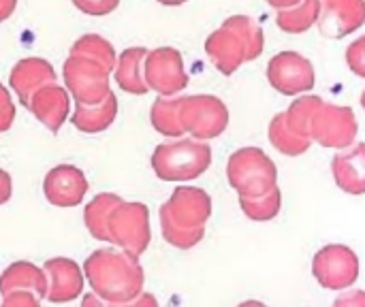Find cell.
I'll return each instance as SVG.
<instances>
[{
    "label": "cell",
    "instance_id": "8",
    "mask_svg": "<svg viewBox=\"0 0 365 307\" xmlns=\"http://www.w3.org/2000/svg\"><path fill=\"white\" fill-rule=\"evenodd\" d=\"M150 239V209L143 203L122 201L109 216V241L133 256H141Z\"/></svg>",
    "mask_w": 365,
    "mask_h": 307
},
{
    "label": "cell",
    "instance_id": "7",
    "mask_svg": "<svg viewBox=\"0 0 365 307\" xmlns=\"http://www.w3.org/2000/svg\"><path fill=\"white\" fill-rule=\"evenodd\" d=\"M180 120L184 130L201 141L220 137L229 126L227 105L212 94L184 96L180 103Z\"/></svg>",
    "mask_w": 365,
    "mask_h": 307
},
{
    "label": "cell",
    "instance_id": "10",
    "mask_svg": "<svg viewBox=\"0 0 365 307\" xmlns=\"http://www.w3.org/2000/svg\"><path fill=\"white\" fill-rule=\"evenodd\" d=\"M312 276L327 291L351 288L359 278V259L349 246H325L312 259Z\"/></svg>",
    "mask_w": 365,
    "mask_h": 307
},
{
    "label": "cell",
    "instance_id": "11",
    "mask_svg": "<svg viewBox=\"0 0 365 307\" xmlns=\"http://www.w3.org/2000/svg\"><path fill=\"white\" fill-rule=\"evenodd\" d=\"M143 75L148 88L158 92L160 96H173L188 85L182 53L173 47H158L154 51H148Z\"/></svg>",
    "mask_w": 365,
    "mask_h": 307
},
{
    "label": "cell",
    "instance_id": "2",
    "mask_svg": "<svg viewBox=\"0 0 365 307\" xmlns=\"http://www.w3.org/2000/svg\"><path fill=\"white\" fill-rule=\"evenodd\" d=\"M212 216V197L192 186H180L160 207V231L167 244L180 250L195 248L205 235Z\"/></svg>",
    "mask_w": 365,
    "mask_h": 307
},
{
    "label": "cell",
    "instance_id": "20",
    "mask_svg": "<svg viewBox=\"0 0 365 307\" xmlns=\"http://www.w3.org/2000/svg\"><path fill=\"white\" fill-rule=\"evenodd\" d=\"M115 115H118V98H115L113 92H109L107 98L96 103V105L75 103V111H73L71 124L77 130H81V132L94 135V132L107 130L111 126V122L115 120Z\"/></svg>",
    "mask_w": 365,
    "mask_h": 307
},
{
    "label": "cell",
    "instance_id": "9",
    "mask_svg": "<svg viewBox=\"0 0 365 307\" xmlns=\"http://www.w3.org/2000/svg\"><path fill=\"white\" fill-rule=\"evenodd\" d=\"M359 132V124L355 118V111L351 107L342 105H327L323 103L310 126V137L323 147L344 150L355 143Z\"/></svg>",
    "mask_w": 365,
    "mask_h": 307
},
{
    "label": "cell",
    "instance_id": "32",
    "mask_svg": "<svg viewBox=\"0 0 365 307\" xmlns=\"http://www.w3.org/2000/svg\"><path fill=\"white\" fill-rule=\"evenodd\" d=\"M2 303L6 307H36L41 303V299L34 293H11L2 297Z\"/></svg>",
    "mask_w": 365,
    "mask_h": 307
},
{
    "label": "cell",
    "instance_id": "5",
    "mask_svg": "<svg viewBox=\"0 0 365 307\" xmlns=\"http://www.w3.org/2000/svg\"><path fill=\"white\" fill-rule=\"evenodd\" d=\"M227 179L240 197H261L278 186V169L261 147H242L227 162Z\"/></svg>",
    "mask_w": 365,
    "mask_h": 307
},
{
    "label": "cell",
    "instance_id": "36",
    "mask_svg": "<svg viewBox=\"0 0 365 307\" xmlns=\"http://www.w3.org/2000/svg\"><path fill=\"white\" fill-rule=\"evenodd\" d=\"M297 2L302 0H267V4H272L274 9H289V6H295Z\"/></svg>",
    "mask_w": 365,
    "mask_h": 307
},
{
    "label": "cell",
    "instance_id": "34",
    "mask_svg": "<svg viewBox=\"0 0 365 307\" xmlns=\"http://www.w3.org/2000/svg\"><path fill=\"white\" fill-rule=\"evenodd\" d=\"M13 194V182H11V175L6 171L0 169V205H4Z\"/></svg>",
    "mask_w": 365,
    "mask_h": 307
},
{
    "label": "cell",
    "instance_id": "1",
    "mask_svg": "<svg viewBox=\"0 0 365 307\" xmlns=\"http://www.w3.org/2000/svg\"><path fill=\"white\" fill-rule=\"evenodd\" d=\"M86 280L107 306H133L143 293V267L139 256L124 250L103 248L92 252L83 263Z\"/></svg>",
    "mask_w": 365,
    "mask_h": 307
},
{
    "label": "cell",
    "instance_id": "30",
    "mask_svg": "<svg viewBox=\"0 0 365 307\" xmlns=\"http://www.w3.org/2000/svg\"><path fill=\"white\" fill-rule=\"evenodd\" d=\"M73 4L86 15H109L118 9L120 0H73Z\"/></svg>",
    "mask_w": 365,
    "mask_h": 307
},
{
    "label": "cell",
    "instance_id": "23",
    "mask_svg": "<svg viewBox=\"0 0 365 307\" xmlns=\"http://www.w3.org/2000/svg\"><path fill=\"white\" fill-rule=\"evenodd\" d=\"M321 13V0H302L295 6L278 9L276 26L289 34H302L308 32L317 21Z\"/></svg>",
    "mask_w": 365,
    "mask_h": 307
},
{
    "label": "cell",
    "instance_id": "15",
    "mask_svg": "<svg viewBox=\"0 0 365 307\" xmlns=\"http://www.w3.org/2000/svg\"><path fill=\"white\" fill-rule=\"evenodd\" d=\"M68 107H71L68 90L58 83L41 85L28 103V109L36 115V120L47 130H51V135H56L62 128V124L66 122Z\"/></svg>",
    "mask_w": 365,
    "mask_h": 307
},
{
    "label": "cell",
    "instance_id": "38",
    "mask_svg": "<svg viewBox=\"0 0 365 307\" xmlns=\"http://www.w3.org/2000/svg\"><path fill=\"white\" fill-rule=\"evenodd\" d=\"M361 107H364V111H365V90H364V94H361Z\"/></svg>",
    "mask_w": 365,
    "mask_h": 307
},
{
    "label": "cell",
    "instance_id": "27",
    "mask_svg": "<svg viewBox=\"0 0 365 307\" xmlns=\"http://www.w3.org/2000/svg\"><path fill=\"white\" fill-rule=\"evenodd\" d=\"M323 103H325V100H323L321 96H312V94H310V96H299L297 100H293L291 107L284 111L289 126H291L295 132L310 137L312 118H314L317 109H319ZM310 139H312V137H310Z\"/></svg>",
    "mask_w": 365,
    "mask_h": 307
},
{
    "label": "cell",
    "instance_id": "35",
    "mask_svg": "<svg viewBox=\"0 0 365 307\" xmlns=\"http://www.w3.org/2000/svg\"><path fill=\"white\" fill-rule=\"evenodd\" d=\"M17 6V0H0V21L9 19Z\"/></svg>",
    "mask_w": 365,
    "mask_h": 307
},
{
    "label": "cell",
    "instance_id": "18",
    "mask_svg": "<svg viewBox=\"0 0 365 307\" xmlns=\"http://www.w3.org/2000/svg\"><path fill=\"white\" fill-rule=\"evenodd\" d=\"M338 188L346 194H365V143L349 145L331 160Z\"/></svg>",
    "mask_w": 365,
    "mask_h": 307
},
{
    "label": "cell",
    "instance_id": "24",
    "mask_svg": "<svg viewBox=\"0 0 365 307\" xmlns=\"http://www.w3.org/2000/svg\"><path fill=\"white\" fill-rule=\"evenodd\" d=\"M269 141L272 145L284 154V156H302L310 150L312 145V139L306 137V135H299L295 132L289 122H287V115L284 113H278L272 124H269Z\"/></svg>",
    "mask_w": 365,
    "mask_h": 307
},
{
    "label": "cell",
    "instance_id": "19",
    "mask_svg": "<svg viewBox=\"0 0 365 307\" xmlns=\"http://www.w3.org/2000/svg\"><path fill=\"white\" fill-rule=\"evenodd\" d=\"M34 293L41 301L47 297V274L28 261L13 263L0 276V295L11 293Z\"/></svg>",
    "mask_w": 365,
    "mask_h": 307
},
{
    "label": "cell",
    "instance_id": "29",
    "mask_svg": "<svg viewBox=\"0 0 365 307\" xmlns=\"http://www.w3.org/2000/svg\"><path fill=\"white\" fill-rule=\"evenodd\" d=\"M346 64H349V68L357 77H364L365 79V34L349 45V49H346Z\"/></svg>",
    "mask_w": 365,
    "mask_h": 307
},
{
    "label": "cell",
    "instance_id": "21",
    "mask_svg": "<svg viewBox=\"0 0 365 307\" xmlns=\"http://www.w3.org/2000/svg\"><path fill=\"white\" fill-rule=\"evenodd\" d=\"M145 56H148L145 47H128L115 60V68H113L115 81L124 92L141 96V94H145L150 90L148 83H145V75H143Z\"/></svg>",
    "mask_w": 365,
    "mask_h": 307
},
{
    "label": "cell",
    "instance_id": "3",
    "mask_svg": "<svg viewBox=\"0 0 365 307\" xmlns=\"http://www.w3.org/2000/svg\"><path fill=\"white\" fill-rule=\"evenodd\" d=\"M265 36L261 26L248 15H233L205 41V51L222 75H233L244 62L263 53Z\"/></svg>",
    "mask_w": 365,
    "mask_h": 307
},
{
    "label": "cell",
    "instance_id": "13",
    "mask_svg": "<svg viewBox=\"0 0 365 307\" xmlns=\"http://www.w3.org/2000/svg\"><path fill=\"white\" fill-rule=\"evenodd\" d=\"M319 30L327 38H344L365 24V0H321Z\"/></svg>",
    "mask_w": 365,
    "mask_h": 307
},
{
    "label": "cell",
    "instance_id": "31",
    "mask_svg": "<svg viewBox=\"0 0 365 307\" xmlns=\"http://www.w3.org/2000/svg\"><path fill=\"white\" fill-rule=\"evenodd\" d=\"M15 120V105L11 100L9 90L0 83V132H6Z\"/></svg>",
    "mask_w": 365,
    "mask_h": 307
},
{
    "label": "cell",
    "instance_id": "33",
    "mask_svg": "<svg viewBox=\"0 0 365 307\" xmlns=\"http://www.w3.org/2000/svg\"><path fill=\"white\" fill-rule=\"evenodd\" d=\"M336 306L365 307V293L364 291H353V293H346V295H342V297L336 301Z\"/></svg>",
    "mask_w": 365,
    "mask_h": 307
},
{
    "label": "cell",
    "instance_id": "25",
    "mask_svg": "<svg viewBox=\"0 0 365 307\" xmlns=\"http://www.w3.org/2000/svg\"><path fill=\"white\" fill-rule=\"evenodd\" d=\"M180 103H182V98H171V96H160L154 100L152 111H150L154 130H158L165 137L186 135L182 120H180Z\"/></svg>",
    "mask_w": 365,
    "mask_h": 307
},
{
    "label": "cell",
    "instance_id": "4",
    "mask_svg": "<svg viewBox=\"0 0 365 307\" xmlns=\"http://www.w3.org/2000/svg\"><path fill=\"white\" fill-rule=\"evenodd\" d=\"M212 165V147L201 139H178L160 143L152 154V169L163 182H190Z\"/></svg>",
    "mask_w": 365,
    "mask_h": 307
},
{
    "label": "cell",
    "instance_id": "22",
    "mask_svg": "<svg viewBox=\"0 0 365 307\" xmlns=\"http://www.w3.org/2000/svg\"><path fill=\"white\" fill-rule=\"evenodd\" d=\"M122 203L118 194L103 192L96 194L83 209V222L90 235L98 241H109V216Z\"/></svg>",
    "mask_w": 365,
    "mask_h": 307
},
{
    "label": "cell",
    "instance_id": "37",
    "mask_svg": "<svg viewBox=\"0 0 365 307\" xmlns=\"http://www.w3.org/2000/svg\"><path fill=\"white\" fill-rule=\"evenodd\" d=\"M160 4H165V6H178V4H184L186 0H158Z\"/></svg>",
    "mask_w": 365,
    "mask_h": 307
},
{
    "label": "cell",
    "instance_id": "16",
    "mask_svg": "<svg viewBox=\"0 0 365 307\" xmlns=\"http://www.w3.org/2000/svg\"><path fill=\"white\" fill-rule=\"evenodd\" d=\"M43 271L47 274V301L68 303L75 301L83 291V274L75 261L51 259L45 263Z\"/></svg>",
    "mask_w": 365,
    "mask_h": 307
},
{
    "label": "cell",
    "instance_id": "28",
    "mask_svg": "<svg viewBox=\"0 0 365 307\" xmlns=\"http://www.w3.org/2000/svg\"><path fill=\"white\" fill-rule=\"evenodd\" d=\"M71 53L75 56H86V58H92V60H98L103 62L107 68H115V49L109 41H105L103 36L98 34H86L81 36L79 41L73 43V49Z\"/></svg>",
    "mask_w": 365,
    "mask_h": 307
},
{
    "label": "cell",
    "instance_id": "17",
    "mask_svg": "<svg viewBox=\"0 0 365 307\" xmlns=\"http://www.w3.org/2000/svg\"><path fill=\"white\" fill-rule=\"evenodd\" d=\"M56 81H58V77H56L53 66L43 58H24V60H19L13 66L11 77H9L11 88H13V92L17 94V98H19V103L24 107H28L32 94L41 85L56 83Z\"/></svg>",
    "mask_w": 365,
    "mask_h": 307
},
{
    "label": "cell",
    "instance_id": "26",
    "mask_svg": "<svg viewBox=\"0 0 365 307\" xmlns=\"http://www.w3.org/2000/svg\"><path fill=\"white\" fill-rule=\"evenodd\" d=\"M240 207L244 216H248L255 222H269L280 214L282 207V192L278 186H274L269 192L261 197H240Z\"/></svg>",
    "mask_w": 365,
    "mask_h": 307
},
{
    "label": "cell",
    "instance_id": "14",
    "mask_svg": "<svg viewBox=\"0 0 365 307\" xmlns=\"http://www.w3.org/2000/svg\"><path fill=\"white\" fill-rule=\"evenodd\" d=\"M43 192L45 199L56 207H75L88 192V179L77 167L58 165L45 175Z\"/></svg>",
    "mask_w": 365,
    "mask_h": 307
},
{
    "label": "cell",
    "instance_id": "6",
    "mask_svg": "<svg viewBox=\"0 0 365 307\" xmlns=\"http://www.w3.org/2000/svg\"><path fill=\"white\" fill-rule=\"evenodd\" d=\"M109 75H111V68L86 56L71 53L64 62L66 90L71 92L75 103H81V105H96L107 98V94L111 92Z\"/></svg>",
    "mask_w": 365,
    "mask_h": 307
},
{
    "label": "cell",
    "instance_id": "12",
    "mask_svg": "<svg viewBox=\"0 0 365 307\" xmlns=\"http://www.w3.org/2000/svg\"><path fill=\"white\" fill-rule=\"evenodd\" d=\"M267 79L272 88L284 96H297L310 92L317 83L314 66L297 51H282L267 64Z\"/></svg>",
    "mask_w": 365,
    "mask_h": 307
}]
</instances>
